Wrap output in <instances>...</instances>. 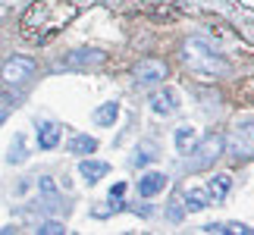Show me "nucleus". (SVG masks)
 <instances>
[{
  "label": "nucleus",
  "mask_w": 254,
  "mask_h": 235,
  "mask_svg": "<svg viewBox=\"0 0 254 235\" xmlns=\"http://www.w3.org/2000/svg\"><path fill=\"white\" fill-rule=\"evenodd\" d=\"M185 63H189L198 75H220V72H226V63H223L204 41H198V38L185 44Z\"/></svg>",
  "instance_id": "f257e3e1"
},
{
  "label": "nucleus",
  "mask_w": 254,
  "mask_h": 235,
  "mask_svg": "<svg viewBox=\"0 0 254 235\" xmlns=\"http://www.w3.org/2000/svg\"><path fill=\"white\" fill-rule=\"evenodd\" d=\"M223 154V138L220 135H207L198 148H194V154H191V160H189V170L191 173H201V170H207V166H213L217 163V157Z\"/></svg>",
  "instance_id": "f03ea898"
},
{
  "label": "nucleus",
  "mask_w": 254,
  "mask_h": 235,
  "mask_svg": "<svg viewBox=\"0 0 254 235\" xmlns=\"http://www.w3.org/2000/svg\"><path fill=\"white\" fill-rule=\"evenodd\" d=\"M32 72H35V63L28 57H9L3 63V82L9 85H22L25 78H32Z\"/></svg>",
  "instance_id": "7ed1b4c3"
},
{
  "label": "nucleus",
  "mask_w": 254,
  "mask_h": 235,
  "mask_svg": "<svg viewBox=\"0 0 254 235\" xmlns=\"http://www.w3.org/2000/svg\"><path fill=\"white\" fill-rule=\"evenodd\" d=\"M167 78V63H160V60H144L138 66V82L141 85H157Z\"/></svg>",
  "instance_id": "20e7f679"
},
{
  "label": "nucleus",
  "mask_w": 254,
  "mask_h": 235,
  "mask_svg": "<svg viewBox=\"0 0 254 235\" xmlns=\"http://www.w3.org/2000/svg\"><path fill=\"white\" fill-rule=\"evenodd\" d=\"M167 188V176L163 173H144L138 179V194L141 198H154V194H160Z\"/></svg>",
  "instance_id": "39448f33"
},
{
  "label": "nucleus",
  "mask_w": 254,
  "mask_h": 235,
  "mask_svg": "<svg viewBox=\"0 0 254 235\" xmlns=\"http://www.w3.org/2000/svg\"><path fill=\"white\" fill-rule=\"evenodd\" d=\"M38 191H41V204L47 210L60 207V191H57V185H54L51 176H41V179H38Z\"/></svg>",
  "instance_id": "423d86ee"
},
{
  "label": "nucleus",
  "mask_w": 254,
  "mask_h": 235,
  "mask_svg": "<svg viewBox=\"0 0 254 235\" xmlns=\"http://www.w3.org/2000/svg\"><path fill=\"white\" fill-rule=\"evenodd\" d=\"M151 107H154V113H157V116H170L176 110V94L167 91V88H160V91L151 97Z\"/></svg>",
  "instance_id": "0eeeda50"
},
{
  "label": "nucleus",
  "mask_w": 254,
  "mask_h": 235,
  "mask_svg": "<svg viewBox=\"0 0 254 235\" xmlns=\"http://www.w3.org/2000/svg\"><path fill=\"white\" fill-rule=\"evenodd\" d=\"M79 173H82V179L88 185H94V182H101L104 176H107V163H101V160H82L79 163Z\"/></svg>",
  "instance_id": "6e6552de"
},
{
  "label": "nucleus",
  "mask_w": 254,
  "mask_h": 235,
  "mask_svg": "<svg viewBox=\"0 0 254 235\" xmlns=\"http://www.w3.org/2000/svg\"><path fill=\"white\" fill-rule=\"evenodd\" d=\"M38 144H41L44 151H54L57 144H60V129H57L54 122H41L38 125Z\"/></svg>",
  "instance_id": "1a4fd4ad"
},
{
  "label": "nucleus",
  "mask_w": 254,
  "mask_h": 235,
  "mask_svg": "<svg viewBox=\"0 0 254 235\" xmlns=\"http://www.w3.org/2000/svg\"><path fill=\"white\" fill-rule=\"evenodd\" d=\"M66 148H69V154H94L97 151V138H91V135H72Z\"/></svg>",
  "instance_id": "9d476101"
},
{
  "label": "nucleus",
  "mask_w": 254,
  "mask_h": 235,
  "mask_svg": "<svg viewBox=\"0 0 254 235\" xmlns=\"http://www.w3.org/2000/svg\"><path fill=\"white\" fill-rule=\"evenodd\" d=\"M229 176L226 173H220V176H213V179L207 182V194H210V198L213 201H223V198H226V194H229Z\"/></svg>",
  "instance_id": "9b49d317"
},
{
  "label": "nucleus",
  "mask_w": 254,
  "mask_h": 235,
  "mask_svg": "<svg viewBox=\"0 0 254 235\" xmlns=\"http://www.w3.org/2000/svg\"><path fill=\"white\" fill-rule=\"evenodd\" d=\"M116 116H120V104L110 101V104H104V107H97V110H94V122L97 125H113Z\"/></svg>",
  "instance_id": "f8f14e48"
},
{
  "label": "nucleus",
  "mask_w": 254,
  "mask_h": 235,
  "mask_svg": "<svg viewBox=\"0 0 254 235\" xmlns=\"http://www.w3.org/2000/svg\"><path fill=\"white\" fill-rule=\"evenodd\" d=\"M207 204H210L207 191H201V188H189V191H185V207H189V210H204Z\"/></svg>",
  "instance_id": "ddd939ff"
},
{
  "label": "nucleus",
  "mask_w": 254,
  "mask_h": 235,
  "mask_svg": "<svg viewBox=\"0 0 254 235\" xmlns=\"http://www.w3.org/2000/svg\"><path fill=\"white\" fill-rule=\"evenodd\" d=\"M191 144H194V129L191 125H179V129H176V148L182 154H189Z\"/></svg>",
  "instance_id": "4468645a"
},
{
  "label": "nucleus",
  "mask_w": 254,
  "mask_h": 235,
  "mask_svg": "<svg viewBox=\"0 0 254 235\" xmlns=\"http://www.w3.org/2000/svg\"><path fill=\"white\" fill-rule=\"evenodd\" d=\"M38 232H41V235H60V232H66V226H63V223H41V229H38Z\"/></svg>",
  "instance_id": "2eb2a0df"
},
{
  "label": "nucleus",
  "mask_w": 254,
  "mask_h": 235,
  "mask_svg": "<svg viewBox=\"0 0 254 235\" xmlns=\"http://www.w3.org/2000/svg\"><path fill=\"white\" fill-rule=\"evenodd\" d=\"M9 160H13V163H22V160H25V151H22V138H16V144H13V154H9Z\"/></svg>",
  "instance_id": "dca6fc26"
},
{
  "label": "nucleus",
  "mask_w": 254,
  "mask_h": 235,
  "mask_svg": "<svg viewBox=\"0 0 254 235\" xmlns=\"http://www.w3.org/2000/svg\"><path fill=\"white\" fill-rule=\"evenodd\" d=\"M123 194H126V182H116L113 188H110V198L116 201V198H123Z\"/></svg>",
  "instance_id": "f3484780"
},
{
  "label": "nucleus",
  "mask_w": 254,
  "mask_h": 235,
  "mask_svg": "<svg viewBox=\"0 0 254 235\" xmlns=\"http://www.w3.org/2000/svg\"><path fill=\"white\" fill-rule=\"evenodd\" d=\"M148 160H151V154H141V151H138V157H135V166H144Z\"/></svg>",
  "instance_id": "a211bd4d"
}]
</instances>
